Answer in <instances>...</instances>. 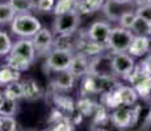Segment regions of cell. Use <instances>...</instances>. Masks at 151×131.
<instances>
[{
  "label": "cell",
  "mask_w": 151,
  "mask_h": 131,
  "mask_svg": "<svg viewBox=\"0 0 151 131\" xmlns=\"http://www.w3.org/2000/svg\"><path fill=\"white\" fill-rule=\"evenodd\" d=\"M120 84L117 83L113 76L109 75H95V74H88L86 75L82 84V94L87 96L89 93H100V94H105Z\"/></svg>",
  "instance_id": "1"
},
{
  "label": "cell",
  "mask_w": 151,
  "mask_h": 131,
  "mask_svg": "<svg viewBox=\"0 0 151 131\" xmlns=\"http://www.w3.org/2000/svg\"><path fill=\"white\" fill-rule=\"evenodd\" d=\"M42 28L38 19L29 13H19L11 22V30L21 38H32Z\"/></svg>",
  "instance_id": "2"
},
{
  "label": "cell",
  "mask_w": 151,
  "mask_h": 131,
  "mask_svg": "<svg viewBox=\"0 0 151 131\" xmlns=\"http://www.w3.org/2000/svg\"><path fill=\"white\" fill-rule=\"evenodd\" d=\"M134 34L130 29L122 28V26H117V28H112L110 33L106 41V49L110 50L113 54L116 52H126L129 50L130 45L133 42Z\"/></svg>",
  "instance_id": "3"
},
{
  "label": "cell",
  "mask_w": 151,
  "mask_h": 131,
  "mask_svg": "<svg viewBox=\"0 0 151 131\" xmlns=\"http://www.w3.org/2000/svg\"><path fill=\"white\" fill-rule=\"evenodd\" d=\"M127 80L132 87L137 91L138 96L147 98L151 94V75L146 71L143 64L135 66L134 69L127 76Z\"/></svg>",
  "instance_id": "4"
},
{
  "label": "cell",
  "mask_w": 151,
  "mask_h": 131,
  "mask_svg": "<svg viewBox=\"0 0 151 131\" xmlns=\"http://www.w3.org/2000/svg\"><path fill=\"white\" fill-rule=\"evenodd\" d=\"M139 106H126V105H120V106L114 107L113 113L110 114V121L118 129H126V127H132L135 125L138 119Z\"/></svg>",
  "instance_id": "5"
},
{
  "label": "cell",
  "mask_w": 151,
  "mask_h": 131,
  "mask_svg": "<svg viewBox=\"0 0 151 131\" xmlns=\"http://www.w3.org/2000/svg\"><path fill=\"white\" fill-rule=\"evenodd\" d=\"M80 16H82V13L78 9L70 11V12H66V13L55 14L54 26H53L54 31L57 34L76 31L80 24Z\"/></svg>",
  "instance_id": "6"
},
{
  "label": "cell",
  "mask_w": 151,
  "mask_h": 131,
  "mask_svg": "<svg viewBox=\"0 0 151 131\" xmlns=\"http://www.w3.org/2000/svg\"><path fill=\"white\" fill-rule=\"evenodd\" d=\"M72 57H74L72 51L62 50V49H53L46 58L45 67L51 72L65 71V69H68Z\"/></svg>",
  "instance_id": "7"
},
{
  "label": "cell",
  "mask_w": 151,
  "mask_h": 131,
  "mask_svg": "<svg viewBox=\"0 0 151 131\" xmlns=\"http://www.w3.org/2000/svg\"><path fill=\"white\" fill-rule=\"evenodd\" d=\"M137 4V0H105L103 5L104 14L112 21H118L125 12L132 11L133 5Z\"/></svg>",
  "instance_id": "8"
},
{
  "label": "cell",
  "mask_w": 151,
  "mask_h": 131,
  "mask_svg": "<svg viewBox=\"0 0 151 131\" xmlns=\"http://www.w3.org/2000/svg\"><path fill=\"white\" fill-rule=\"evenodd\" d=\"M112 63H113L114 75L121 76L124 79H127L130 72L135 67V62H134L133 55L126 54V52H116V54H113Z\"/></svg>",
  "instance_id": "9"
},
{
  "label": "cell",
  "mask_w": 151,
  "mask_h": 131,
  "mask_svg": "<svg viewBox=\"0 0 151 131\" xmlns=\"http://www.w3.org/2000/svg\"><path fill=\"white\" fill-rule=\"evenodd\" d=\"M34 49L38 55H47L54 49V37L47 28H41L33 37Z\"/></svg>",
  "instance_id": "10"
},
{
  "label": "cell",
  "mask_w": 151,
  "mask_h": 131,
  "mask_svg": "<svg viewBox=\"0 0 151 131\" xmlns=\"http://www.w3.org/2000/svg\"><path fill=\"white\" fill-rule=\"evenodd\" d=\"M82 39V34L78 33V31L58 34L57 38H54V49H62V50H67L72 52L78 51Z\"/></svg>",
  "instance_id": "11"
},
{
  "label": "cell",
  "mask_w": 151,
  "mask_h": 131,
  "mask_svg": "<svg viewBox=\"0 0 151 131\" xmlns=\"http://www.w3.org/2000/svg\"><path fill=\"white\" fill-rule=\"evenodd\" d=\"M88 74H95V75H109L113 76L114 71H113V63H112V57L106 54H100L96 58L91 59V66H89V72Z\"/></svg>",
  "instance_id": "12"
},
{
  "label": "cell",
  "mask_w": 151,
  "mask_h": 131,
  "mask_svg": "<svg viewBox=\"0 0 151 131\" xmlns=\"http://www.w3.org/2000/svg\"><path fill=\"white\" fill-rule=\"evenodd\" d=\"M89 66H91V59H89V57H87L86 54H82V52H78V54H74V57H72V60L68 67V71L78 79V77L88 75Z\"/></svg>",
  "instance_id": "13"
},
{
  "label": "cell",
  "mask_w": 151,
  "mask_h": 131,
  "mask_svg": "<svg viewBox=\"0 0 151 131\" xmlns=\"http://www.w3.org/2000/svg\"><path fill=\"white\" fill-rule=\"evenodd\" d=\"M11 54L19 55V57L25 58V59L29 60L30 63H33L34 59H36L37 52H36V49H34L33 41L30 38H21L17 41L16 43H13Z\"/></svg>",
  "instance_id": "14"
},
{
  "label": "cell",
  "mask_w": 151,
  "mask_h": 131,
  "mask_svg": "<svg viewBox=\"0 0 151 131\" xmlns=\"http://www.w3.org/2000/svg\"><path fill=\"white\" fill-rule=\"evenodd\" d=\"M110 25L108 22H103V21H96L89 26L88 31H87V37L92 41H96L99 43L106 45L108 41L109 33H110Z\"/></svg>",
  "instance_id": "15"
},
{
  "label": "cell",
  "mask_w": 151,
  "mask_h": 131,
  "mask_svg": "<svg viewBox=\"0 0 151 131\" xmlns=\"http://www.w3.org/2000/svg\"><path fill=\"white\" fill-rule=\"evenodd\" d=\"M75 80H76V77H75L68 69H65V71L57 72V76L51 81V85H53L57 91L65 92V91H70V89L74 88Z\"/></svg>",
  "instance_id": "16"
},
{
  "label": "cell",
  "mask_w": 151,
  "mask_h": 131,
  "mask_svg": "<svg viewBox=\"0 0 151 131\" xmlns=\"http://www.w3.org/2000/svg\"><path fill=\"white\" fill-rule=\"evenodd\" d=\"M151 49V38L150 37H146V36H134L133 38V42L130 45L129 52L130 55L133 57H142L145 55L146 52H149Z\"/></svg>",
  "instance_id": "17"
},
{
  "label": "cell",
  "mask_w": 151,
  "mask_h": 131,
  "mask_svg": "<svg viewBox=\"0 0 151 131\" xmlns=\"http://www.w3.org/2000/svg\"><path fill=\"white\" fill-rule=\"evenodd\" d=\"M87 38H88V37H87ZM105 50H106V45L99 43L96 41H92L89 38L82 39L79 49H78V51L82 52V54H86L87 57H97V55L103 54Z\"/></svg>",
  "instance_id": "18"
},
{
  "label": "cell",
  "mask_w": 151,
  "mask_h": 131,
  "mask_svg": "<svg viewBox=\"0 0 151 131\" xmlns=\"http://www.w3.org/2000/svg\"><path fill=\"white\" fill-rule=\"evenodd\" d=\"M117 93L120 97L121 105H126V106H133L138 100V93L133 87L127 85H118L117 87Z\"/></svg>",
  "instance_id": "19"
},
{
  "label": "cell",
  "mask_w": 151,
  "mask_h": 131,
  "mask_svg": "<svg viewBox=\"0 0 151 131\" xmlns=\"http://www.w3.org/2000/svg\"><path fill=\"white\" fill-rule=\"evenodd\" d=\"M22 85H24V98H27L28 101H34L42 96L41 87L34 79H28L22 83Z\"/></svg>",
  "instance_id": "20"
},
{
  "label": "cell",
  "mask_w": 151,
  "mask_h": 131,
  "mask_svg": "<svg viewBox=\"0 0 151 131\" xmlns=\"http://www.w3.org/2000/svg\"><path fill=\"white\" fill-rule=\"evenodd\" d=\"M130 30L133 31L134 36H146V37H151V21L143 19V17L137 16L133 22Z\"/></svg>",
  "instance_id": "21"
},
{
  "label": "cell",
  "mask_w": 151,
  "mask_h": 131,
  "mask_svg": "<svg viewBox=\"0 0 151 131\" xmlns=\"http://www.w3.org/2000/svg\"><path fill=\"white\" fill-rule=\"evenodd\" d=\"M3 94H4V97L12 98V100H16V101L21 100V98H24V85H22V83H20L19 80L12 81V83L5 85V89L3 91Z\"/></svg>",
  "instance_id": "22"
},
{
  "label": "cell",
  "mask_w": 151,
  "mask_h": 131,
  "mask_svg": "<svg viewBox=\"0 0 151 131\" xmlns=\"http://www.w3.org/2000/svg\"><path fill=\"white\" fill-rule=\"evenodd\" d=\"M5 64L9 66L11 68L16 69V71H27V69L30 67L32 63L29 62V60H27L25 58H21L19 57V55H14V54H8L7 55V62H5Z\"/></svg>",
  "instance_id": "23"
},
{
  "label": "cell",
  "mask_w": 151,
  "mask_h": 131,
  "mask_svg": "<svg viewBox=\"0 0 151 131\" xmlns=\"http://www.w3.org/2000/svg\"><path fill=\"white\" fill-rule=\"evenodd\" d=\"M104 3H105V0H79L78 11L82 14L93 13L103 8Z\"/></svg>",
  "instance_id": "24"
},
{
  "label": "cell",
  "mask_w": 151,
  "mask_h": 131,
  "mask_svg": "<svg viewBox=\"0 0 151 131\" xmlns=\"http://www.w3.org/2000/svg\"><path fill=\"white\" fill-rule=\"evenodd\" d=\"M97 105L91 101L88 97L83 96L79 101L76 102V110L83 115V117H89V115H93L95 110H96Z\"/></svg>",
  "instance_id": "25"
},
{
  "label": "cell",
  "mask_w": 151,
  "mask_h": 131,
  "mask_svg": "<svg viewBox=\"0 0 151 131\" xmlns=\"http://www.w3.org/2000/svg\"><path fill=\"white\" fill-rule=\"evenodd\" d=\"M54 101H55V105H57L58 110H60L62 113H66L67 117H71V115L74 114V110H75L74 102H72V100L68 98L67 96H55Z\"/></svg>",
  "instance_id": "26"
},
{
  "label": "cell",
  "mask_w": 151,
  "mask_h": 131,
  "mask_svg": "<svg viewBox=\"0 0 151 131\" xmlns=\"http://www.w3.org/2000/svg\"><path fill=\"white\" fill-rule=\"evenodd\" d=\"M17 80H20V71H16L7 64L0 68V84L7 85V84Z\"/></svg>",
  "instance_id": "27"
},
{
  "label": "cell",
  "mask_w": 151,
  "mask_h": 131,
  "mask_svg": "<svg viewBox=\"0 0 151 131\" xmlns=\"http://www.w3.org/2000/svg\"><path fill=\"white\" fill-rule=\"evenodd\" d=\"M36 0H9V4L13 7L16 13H29L36 8Z\"/></svg>",
  "instance_id": "28"
},
{
  "label": "cell",
  "mask_w": 151,
  "mask_h": 131,
  "mask_svg": "<svg viewBox=\"0 0 151 131\" xmlns=\"http://www.w3.org/2000/svg\"><path fill=\"white\" fill-rule=\"evenodd\" d=\"M79 7V0H58L55 3L54 7V13L55 14H60V13H66L70 11H75Z\"/></svg>",
  "instance_id": "29"
},
{
  "label": "cell",
  "mask_w": 151,
  "mask_h": 131,
  "mask_svg": "<svg viewBox=\"0 0 151 131\" xmlns=\"http://www.w3.org/2000/svg\"><path fill=\"white\" fill-rule=\"evenodd\" d=\"M14 16H16V11L9 3H0V24L12 22Z\"/></svg>",
  "instance_id": "30"
},
{
  "label": "cell",
  "mask_w": 151,
  "mask_h": 131,
  "mask_svg": "<svg viewBox=\"0 0 151 131\" xmlns=\"http://www.w3.org/2000/svg\"><path fill=\"white\" fill-rule=\"evenodd\" d=\"M17 112L16 100L3 97L0 101V115H14Z\"/></svg>",
  "instance_id": "31"
},
{
  "label": "cell",
  "mask_w": 151,
  "mask_h": 131,
  "mask_svg": "<svg viewBox=\"0 0 151 131\" xmlns=\"http://www.w3.org/2000/svg\"><path fill=\"white\" fill-rule=\"evenodd\" d=\"M12 39L5 31H0V55H8L12 50Z\"/></svg>",
  "instance_id": "32"
},
{
  "label": "cell",
  "mask_w": 151,
  "mask_h": 131,
  "mask_svg": "<svg viewBox=\"0 0 151 131\" xmlns=\"http://www.w3.org/2000/svg\"><path fill=\"white\" fill-rule=\"evenodd\" d=\"M135 17H137V13L133 12V11H127V12H125L122 16L120 17V20H118L120 26L126 28V29H130L132 28V25H133V22H134Z\"/></svg>",
  "instance_id": "33"
},
{
  "label": "cell",
  "mask_w": 151,
  "mask_h": 131,
  "mask_svg": "<svg viewBox=\"0 0 151 131\" xmlns=\"http://www.w3.org/2000/svg\"><path fill=\"white\" fill-rule=\"evenodd\" d=\"M17 129V122L13 115H1V131H14Z\"/></svg>",
  "instance_id": "34"
},
{
  "label": "cell",
  "mask_w": 151,
  "mask_h": 131,
  "mask_svg": "<svg viewBox=\"0 0 151 131\" xmlns=\"http://www.w3.org/2000/svg\"><path fill=\"white\" fill-rule=\"evenodd\" d=\"M135 13L139 17H143V19L151 21V3H142L137 7Z\"/></svg>",
  "instance_id": "35"
},
{
  "label": "cell",
  "mask_w": 151,
  "mask_h": 131,
  "mask_svg": "<svg viewBox=\"0 0 151 131\" xmlns=\"http://www.w3.org/2000/svg\"><path fill=\"white\" fill-rule=\"evenodd\" d=\"M55 3H57L55 0H37L36 9H38L40 12H50L54 11Z\"/></svg>",
  "instance_id": "36"
},
{
  "label": "cell",
  "mask_w": 151,
  "mask_h": 131,
  "mask_svg": "<svg viewBox=\"0 0 151 131\" xmlns=\"http://www.w3.org/2000/svg\"><path fill=\"white\" fill-rule=\"evenodd\" d=\"M142 64H143V67L145 68H146V71L149 72V74L151 75V54L149 55V57L146 58V59L143 60V63H142Z\"/></svg>",
  "instance_id": "37"
},
{
  "label": "cell",
  "mask_w": 151,
  "mask_h": 131,
  "mask_svg": "<svg viewBox=\"0 0 151 131\" xmlns=\"http://www.w3.org/2000/svg\"><path fill=\"white\" fill-rule=\"evenodd\" d=\"M146 125H151V110H150L149 115L146 117Z\"/></svg>",
  "instance_id": "38"
},
{
  "label": "cell",
  "mask_w": 151,
  "mask_h": 131,
  "mask_svg": "<svg viewBox=\"0 0 151 131\" xmlns=\"http://www.w3.org/2000/svg\"><path fill=\"white\" fill-rule=\"evenodd\" d=\"M138 4H142V3H151V0H137Z\"/></svg>",
  "instance_id": "39"
},
{
  "label": "cell",
  "mask_w": 151,
  "mask_h": 131,
  "mask_svg": "<svg viewBox=\"0 0 151 131\" xmlns=\"http://www.w3.org/2000/svg\"><path fill=\"white\" fill-rule=\"evenodd\" d=\"M0 131H1V115H0Z\"/></svg>",
  "instance_id": "40"
},
{
  "label": "cell",
  "mask_w": 151,
  "mask_h": 131,
  "mask_svg": "<svg viewBox=\"0 0 151 131\" xmlns=\"http://www.w3.org/2000/svg\"><path fill=\"white\" fill-rule=\"evenodd\" d=\"M4 97V94H3V93H0V101H1V98Z\"/></svg>",
  "instance_id": "41"
},
{
  "label": "cell",
  "mask_w": 151,
  "mask_h": 131,
  "mask_svg": "<svg viewBox=\"0 0 151 131\" xmlns=\"http://www.w3.org/2000/svg\"><path fill=\"white\" fill-rule=\"evenodd\" d=\"M137 3H138V1H137Z\"/></svg>",
  "instance_id": "42"
}]
</instances>
